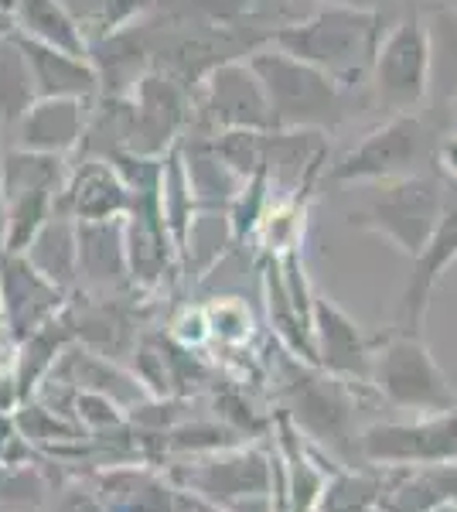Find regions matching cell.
<instances>
[{
  "label": "cell",
  "mask_w": 457,
  "mask_h": 512,
  "mask_svg": "<svg viewBox=\"0 0 457 512\" xmlns=\"http://www.w3.org/2000/svg\"><path fill=\"white\" fill-rule=\"evenodd\" d=\"M382 41V14L355 4H328L311 18L270 31V45L314 65L342 89H359Z\"/></svg>",
  "instance_id": "obj_1"
},
{
  "label": "cell",
  "mask_w": 457,
  "mask_h": 512,
  "mask_svg": "<svg viewBox=\"0 0 457 512\" xmlns=\"http://www.w3.org/2000/svg\"><path fill=\"white\" fill-rule=\"evenodd\" d=\"M280 396H284V417L307 437L311 444L335 454L338 465L352 468V458H359V390L365 383H348L321 366L297 359L294 352L280 355ZM362 461V458H359Z\"/></svg>",
  "instance_id": "obj_2"
},
{
  "label": "cell",
  "mask_w": 457,
  "mask_h": 512,
  "mask_svg": "<svg viewBox=\"0 0 457 512\" xmlns=\"http://www.w3.org/2000/svg\"><path fill=\"white\" fill-rule=\"evenodd\" d=\"M263 82L273 130H328L338 127L352 110L355 89H342L314 65L280 52L277 45H260L246 55Z\"/></svg>",
  "instance_id": "obj_3"
},
{
  "label": "cell",
  "mask_w": 457,
  "mask_h": 512,
  "mask_svg": "<svg viewBox=\"0 0 457 512\" xmlns=\"http://www.w3.org/2000/svg\"><path fill=\"white\" fill-rule=\"evenodd\" d=\"M372 390L382 403L413 417L444 414L457 407V390L437 366L427 338L417 332H389L376 342L372 355Z\"/></svg>",
  "instance_id": "obj_4"
},
{
  "label": "cell",
  "mask_w": 457,
  "mask_h": 512,
  "mask_svg": "<svg viewBox=\"0 0 457 512\" xmlns=\"http://www.w3.org/2000/svg\"><path fill=\"white\" fill-rule=\"evenodd\" d=\"M440 198H444V175H440V168L382 181L376 195L362 209L348 212V226L382 236L393 250L417 260L437 226Z\"/></svg>",
  "instance_id": "obj_5"
},
{
  "label": "cell",
  "mask_w": 457,
  "mask_h": 512,
  "mask_svg": "<svg viewBox=\"0 0 457 512\" xmlns=\"http://www.w3.org/2000/svg\"><path fill=\"white\" fill-rule=\"evenodd\" d=\"M427 158L437 161V147L430 151V127L423 113H393L372 127L338 164H331L328 178L338 185H382V181L427 171Z\"/></svg>",
  "instance_id": "obj_6"
},
{
  "label": "cell",
  "mask_w": 457,
  "mask_h": 512,
  "mask_svg": "<svg viewBox=\"0 0 457 512\" xmlns=\"http://www.w3.org/2000/svg\"><path fill=\"white\" fill-rule=\"evenodd\" d=\"M164 475L178 482L181 489H191L219 502V506L236 509L253 499H273V492H277V454H270L267 448H253V444H239V448L171 461Z\"/></svg>",
  "instance_id": "obj_7"
},
{
  "label": "cell",
  "mask_w": 457,
  "mask_h": 512,
  "mask_svg": "<svg viewBox=\"0 0 457 512\" xmlns=\"http://www.w3.org/2000/svg\"><path fill=\"white\" fill-rule=\"evenodd\" d=\"M369 82L372 96L386 110V117H393V113H420L427 106L430 45L420 11L406 14L389 31H382Z\"/></svg>",
  "instance_id": "obj_8"
},
{
  "label": "cell",
  "mask_w": 457,
  "mask_h": 512,
  "mask_svg": "<svg viewBox=\"0 0 457 512\" xmlns=\"http://www.w3.org/2000/svg\"><path fill=\"white\" fill-rule=\"evenodd\" d=\"M195 117L205 130L229 134V130H273V113L263 93V82L253 72L249 59H222L215 62L198 82V93L191 96Z\"/></svg>",
  "instance_id": "obj_9"
},
{
  "label": "cell",
  "mask_w": 457,
  "mask_h": 512,
  "mask_svg": "<svg viewBox=\"0 0 457 512\" xmlns=\"http://www.w3.org/2000/svg\"><path fill=\"white\" fill-rule=\"evenodd\" d=\"M127 106V151L140 154V158H164L191 117V96L185 79H178L168 69H147L127 93Z\"/></svg>",
  "instance_id": "obj_10"
},
{
  "label": "cell",
  "mask_w": 457,
  "mask_h": 512,
  "mask_svg": "<svg viewBox=\"0 0 457 512\" xmlns=\"http://www.w3.org/2000/svg\"><path fill=\"white\" fill-rule=\"evenodd\" d=\"M359 458L379 468L457 461V407L417 420H386L362 427Z\"/></svg>",
  "instance_id": "obj_11"
},
{
  "label": "cell",
  "mask_w": 457,
  "mask_h": 512,
  "mask_svg": "<svg viewBox=\"0 0 457 512\" xmlns=\"http://www.w3.org/2000/svg\"><path fill=\"white\" fill-rule=\"evenodd\" d=\"M444 175V171H440ZM457 260V178L444 175V198H440V216L430 233L423 253L413 260V274L406 280L400 304H396V332H417L423 335V321L430 311L440 277Z\"/></svg>",
  "instance_id": "obj_12"
},
{
  "label": "cell",
  "mask_w": 457,
  "mask_h": 512,
  "mask_svg": "<svg viewBox=\"0 0 457 512\" xmlns=\"http://www.w3.org/2000/svg\"><path fill=\"white\" fill-rule=\"evenodd\" d=\"M267 308H270L273 332L280 335L287 352H294L297 359L318 366V359H314V291L307 284L304 256L297 246L270 256Z\"/></svg>",
  "instance_id": "obj_13"
},
{
  "label": "cell",
  "mask_w": 457,
  "mask_h": 512,
  "mask_svg": "<svg viewBox=\"0 0 457 512\" xmlns=\"http://www.w3.org/2000/svg\"><path fill=\"white\" fill-rule=\"evenodd\" d=\"M0 304L14 345H21L31 332L62 315L69 294L45 280L28 263L24 253H0Z\"/></svg>",
  "instance_id": "obj_14"
},
{
  "label": "cell",
  "mask_w": 457,
  "mask_h": 512,
  "mask_svg": "<svg viewBox=\"0 0 457 512\" xmlns=\"http://www.w3.org/2000/svg\"><path fill=\"white\" fill-rule=\"evenodd\" d=\"M379 338H369L348 311L328 294H314V359L324 373L372 386V355Z\"/></svg>",
  "instance_id": "obj_15"
},
{
  "label": "cell",
  "mask_w": 457,
  "mask_h": 512,
  "mask_svg": "<svg viewBox=\"0 0 457 512\" xmlns=\"http://www.w3.org/2000/svg\"><path fill=\"white\" fill-rule=\"evenodd\" d=\"M123 236H127V267L130 284L151 291L164 280V270L174 260V239L168 219L161 212V185L134 192L130 212L123 216Z\"/></svg>",
  "instance_id": "obj_16"
},
{
  "label": "cell",
  "mask_w": 457,
  "mask_h": 512,
  "mask_svg": "<svg viewBox=\"0 0 457 512\" xmlns=\"http://www.w3.org/2000/svg\"><path fill=\"white\" fill-rule=\"evenodd\" d=\"M134 192L116 171L113 161L86 158L65 175L62 192L55 195V212L76 222H103L123 219L130 212Z\"/></svg>",
  "instance_id": "obj_17"
},
{
  "label": "cell",
  "mask_w": 457,
  "mask_h": 512,
  "mask_svg": "<svg viewBox=\"0 0 457 512\" xmlns=\"http://www.w3.org/2000/svg\"><path fill=\"white\" fill-rule=\"evenodd\" d=\"M93 103L96 99H72V96L35 99V106L14 127L18 147H28V151L38 154H55V158H69L72 151L82 147Z\"/></svg>",
  "instance_id": "obj_18"
},
{
  "label": "cell",
  "mask_w": 457,
  "mask_h": 512,
  "mask_svg": "<svg viewBox=\"0 0 457 512\" xmlns=\"http://www.w3.org/2000/svg\"><path fill=\"white\" fill-rule=\"evenodd\" d=\"M24 59L31 65V79H35L38 99L52 96H72V99H96L99 96V72L93 59H82V55H69L62 48L41 45V41L18 35Z\"/></svg>",
  "instance_id": "obj_19"
},
{
  "label": "cell",
  "mask_w": 457,
  "mask_h": 512,
  "mask_svg": "<svg viewBox=\"0 0 457 512\" xmlns=\"http://www.w3.org/2000/svg\"><path fill=\"white\" fill-rule=\"evenodd\" d=\"M457 502V461L386 468L379 512H430Z\"/></svg>",
  "instance_id": "obj_20"
},
{
  "label": "cell",
  "mask_w": 457,
  "mask_h": 512,
  "mask_svg": "<svg viewBox=\"0 0 457 512\" xmlns=\"http://www.w3.org/2000/svg\"><path fill=\"white\" fill-rule=\"evenodd\" d=\"M76 236H79V284L103 294L127 284L130 267H127L123 219L76 222Z\"/></svg>",
  "instance_id": "obj_21"
},
{
  "label": "cell",
  "mask_w": 457,
  "mask_h": 512,
  "mask_svg": "<svg viewBox=\"0 0 457 512\" xmlns=\"http://www.w3.org/2000/svg\"><path fill=\"white\" fill-rule=\"evenodd\" d=\"M430 45V89L427 106L434 117L447 120L457 106V7L434 4L423 14Z\"/></svg>",
  "instance_id": "obj_22"
},
{
  "label": "cell",
  "mask_w": 457,
  "mask_h": 512,
  "mask_svg": "<svg viewBox=\"0 0 457 512\" xmlns=\"http://www.w3.org/2000/svg\"><path fill=\"white\" fill-rule=\"evenodd\" d=\"M28 263L38 270L45 280H52L55 287H62L65 294L76 291L79 284V236H76V219L58 216L38 229V236L31 239V246L24 250Z\"/></svg>",
  "instance_id": "obj_23"
},
{
  "label": "cell",
  "mask_w": 457,
  "mask_h": 512,
  "mask_svg": "<svg viewBox=\"0 0 457 512\" xmlns=\"http://www.w3.org/2000/svg\"><path fill=\"white\" fill-rule=\"evenodd\" d=\"M18 35L89 59V41L65 0H18Z\"/></svg>",
  "instance_id": "obj_24"
},
{
  "label": "cell",
  "mask_w": 457,
  "mask_h": 512,
  "mask_svg": "<svg viewBox=\"0 0 457 512\" xmlns=\"http://www.w3.org/2000/svg\"><path fill=\"white\" fill-rule=\"evenodd\" d=\"M382 489H386V468L335 465L328 472L314 512H379Z\"/></svg>",
  "instance_id": "obj_25"
},
{
  "label": "cell",
  "mask_w": 457,
  "mask_h": 512,
  "mask_svg": "<svg viewBox=\"0 0 457 512\" xmlns=\"http://www.w3.org/2000/svg\"><path fill=\"white\" fill-rule=\"evenodd\" d=\"M65 175H69L65 158L14 147V151H4V158H0V195L7 202V198H18L24 192H41V188L62 192Z\"/></svg>",
  "instance_id": "obj_26"
},
{
  "label": "cell",
  "mask_w": 457,
  "mask_h": 512,
  "mask_svg": "<svg viewBox=\"0 0 457 512\" xmlns=\"http://www.w3.org/2000/svg\"><path fill=\"white\" fill-rule=\"evenodd\" d=\"M35 99V79H31V65L24 59L18 38H0V123L14 130L24 113L35 106Z\"/></svg>",
  "instance_id": "obj_27"
},
{
  "label": "cell",
  "mask_w": 457,
  "mask_h": 512,
  "mask_svg": "<svg viewBox=\"0 0 457 512\" xmlns=\"http://www.w3.org/2000/svg\"><path fill=\"white\" fill-rule=\"evenodd\" d=\"M55 512H106V506H103V499H99L96 489H82V485H72V489L62 492V499H58Z\"/></svg>",
  "instance_id": "obj_28"
},
{
  "label": "cell",
  "mask_w": 457,
  "mask_h": 512,
  "mask_svg": "<svg viewBox=\"0 0 457 512\" xmlns=\"http://www.w3.org/2000/svg\"><path fill=\"white\" fill-rule=\"evenodd\" d=\"M437 168L457 178V137H444L437 147Z\"/></svg>",
  "instance_id": "obj_29"
},
{
  "label": "cell",
  "mask_w": 457,
  "mask_h": 512,
  "mask_svg": "<svg viewBox=\"0 0 457 512\" xmlns=\"http://www.w3.org/2000/svg\"><path fill=\"white\" fill-rule=\"evenodd\" d=\"M18 31V0H0V38Z\"/></svg>",
  "instance_id": "obj_30"
},
{
  "label": "cell",
  "mask_w": 457,
  "mask_h": 512,
  "mask_svg": "<svg viewBox=\"0 0 457 512\" xmlns=\"http://www.w3.org/2000/svg\"><path fill=\"white\" fill-rule=\"evenodd\" d=\"M342 4H355V7H369V11H386L389 4H393V0H342Z\"/></svg>",
  "instance_id": "obj_31"
},
{
  "label": "cell",
  "mask_w": 457,
  "mask_h": 512,
  "mask_svg": "<svg viewBox=\"0 0 457 512\" xmlns=\"http://www.w3.org/2000/svg\"><path fill=\"white\" fill-rule=\"evenodd\" d=\"M430 512H457L454 502H447V506H437V509H430Z\"/></svg>",
  "instance_id": "obj_32"
},
{
  "label": "cell",
  "mask_w": 457,
  "mask_h": 512,
  "mask_svg": "<svg viewBox=\"0 0 457 512\" xmlns=\"http://www.w3.org/2000/svg\"><path fill=\"white\" fill-rule=\"evenodd\" d=\"M0 233H4V195H0Z\"/></svg>",
  "instance_id": "obj_33"
},
{
  "label": "cell",
  "mask_w": 457,
  "mask_h": 512,
  "mask_svg": "<svg viewBox=\"0 0 457 512\" xmlns=\"http://www.w3.org/2000/svg\"><path fill=\"white\" fill-rule=\"evenodd\" d=\"M447 137H457V117L451 120V130H447Z\"/></svg>",
  "instance_id": "obj_34"
},
{
  "label": "cell",
  "mask_w": 457,
  "mask_h": 512,
  "mask_svg": "<svg viewBox=\"0 0 457 512\" xmlns=\"http://www.w3.org/2000/svg\"><path fill=\"white\" fill-rule=\"evenodd\" d=\"M7 328V321H4V304H0V332Z\"/></svg>",
  "instance_id": "obj_35"
},
{
  "label": "cell",
  "mask_w": 457,
  "mask_h": 512,
  "mask_svg": "<svg viewBox=\"0 0 457 512\" xmlns=\"http://www.w3.org/2000/svg\"><path fill=\"white\" fill-rule=\"evenodd\" d=\"M454 506H457V502H454Z\"/></svg>",
  "instance_id": "obj_36"
}]
</instances>
